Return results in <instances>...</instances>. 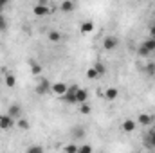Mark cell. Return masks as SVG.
<instances>
[{
    "instance_id": "cell-1",
    "label": "cell",
    "mask_w": 155,
    "mask_h": 153,
    "mask_svg": "<svg viewBox=\"0 0 155 153\" xmlns=\"http://www.w3.org/2000/svg\"><path fill=\"white\" fill-rule=\"evenodd\" d=\"M67 88H69V86H67L63 81L51 85V92H52L54 96H58V97H63V96H65V92H67Z\"/></svg>"
},
{
    "instance_id": "cell-2",
    "label": "cell",
    "mask_w": 155,
    "mask_h": 153,
    "mask_svg": "<svg viewBox=\"0 0 155 153\" xmlns=\"http://www.w3.org/2000/svg\"><path fill=\"white\" fill-rule=\"evenodd\" d=\"M33 13H35V16H45V15L52 13V9H51L49 5H45V4L41 2V4H36V5L33 7Z\"/></svg>"
},
{
    "instance_id": "cell-3",
    "label": "cell",
    "mask_w": 155,
    "mask_h": 153,
    "mask_svg": "<svg viewBox=\"0 0 155 153\" xmlns=\"http://www.w3.org/2000/svg\"><path fill=\"white\" fill-rule=\"evenodd\" d=\"M49 90H51V83H49V79H40L38 85H36V94H38V96H45Z\"/></svg>"
},
{
    "instance_id": "cell-4",
    "label": "cell",
    "mask_w": 155,
    "mask_h": 153,
    "mask_svg": "<svg viewBox=\"0 0 155 153\" xmlns=\"http://www.w3.org/2000/svg\"><path fill=\"white\" fill-rule=\"evenodd\" d=\"M78 88H79L78 85H72L71 88H67V92H65V96H63V99H65L67 103H71V105L76 103V90Z\"/></svg>"
},
{
    "instance_id": "cell-5",
    "label": "cell",
    "mask_w": 155,
    "mask_h": 153,
    "mask_svg": "<svg viewBox=\"0 0 155 153\" xmlns=\"http://www.w3.org/2000/svg\"><path fill=\"white\" fill-rule=\"evenodd\" d=\"M15 126V121L11 115H0V130H9Z\"/></svg>"
},
{
    "instance_id": "cell-6",
    "label": "cell",
    "mask_w": 155,
    "mask_h": 153,
    "mask_svg": "<svg viewBox=\"0 0 155 153\" xmlns=\"http://www.w3.org/2000/svg\"><path fill=\"white\" fill-rule=\"evenodd\" d=\"M121 128H123V132L132 133V132H135V128H137V121H134V119H126V121H123Z\"/></svg>"
},
{
    "instance_id": "cell-7",
    "label": "cell",
    "mask_w": 155,
    "mask_h": 153,
    "mask_svg": "<svg viewBox=\"0 0 155 153\" xmlns=\"http://www.w3.org/2000/svg\"><path fill=\"white\" fill-rule=\"evenodd\" d=\"M117 43H119V41H117L116 36H107V38L103 40V47H105L107 50H114L117 47Z\"/></svg>"
},
{
    "instance_id": "cell-8",
    "label": "cell",
    "mask_w": 155,
    "mask_h": 153,
    "mask_svg": "<svg viewBox=\"0 0 155 153\" xmlns=\"http://www.w3.org/2000/svg\"><path fill=\"white\" fill-rule=\"evenodd\" d=\"M60 9H61L63 13H72V11L76 9V4H74V0H63V2L60 4Z\"/></svg>"
},
{
    "instance_id": "cell-9",
    "label": "cell",
    "mask_w": 155,
    "mask_h": 153,
    "mask_svg": "<svg viewBox=\"0 0 155 153\" xmlns=\"http://www.w3.org/2000/svg\"><path fill=\"white\" fill-rule=\"evenodd\" d=\"M153 122V117L150 114H141L137 117V124H141V126H148V124H152Z\"/></svg>"
},
{
    "instance_id": "cell-10",
    "label": "cell",
    "mask_w": 155,
    "mask_h": 153,
    "mask_svg": "<svg viewBox=\"0 0 155 153\" xmlns=\"http://www.w3.org/2000/svg\"><path fill=\"white\" fill-rule=\"evenodd\" d=\"M88 99V92L85 90V88H78L76 90V103L79 105V103H85Z\"/></svg>"
},
{
    "instance_id": "cell-11",
    "label": "cell",
    "mask_w": 155,
    "mask_h": 153,
    "mask_svg": "<svg viewBox=\"0 0 155 153\" xmlns=\"http://www.w3.org/2000/svg\"><path fill=\"white\" fill-rule=\"evenodd\" d=\"M94 31V22L92 20H87L81 24V34H90Z\"/></svg>"
},
{
    "instance_id": "cell-12",
    "label": "cell",
    "mask_w": 155,
    "mask_h": 153,
    "mask_svg": "<svg viewBox=\"0 0 155 153\" xmlns=\"http://www.w3.org/2000/svg\"><path fill=\"white\" fill-rule=\"evenodd\" d=\"M117 96H119V90H117L116 86H110V88H107V90H105V97H107L108 101L117 99Z\"/></svg>"
},
{
    "instance_id": "cell-13",
    "label": "cell",
    "mask_w": 155,
    "mask_h": 153,
    "mask_svg": "<svg viewBox=\"0 0 155 153\" xmlns=\"http://www.w3.org/2000/svg\"><path fill=\"white\" fill-rule=\"evenodd\" d=\"M47 38H49V41H52V43H58L63 36H61L60 31H49V33H47Z\"/></svg>"
},
{
    "instance_id": "cell-14",
    "label": "cell",
    "mask_w": 155,
    "mask_h": 153,
    "mask_svg": "<svg viewBox=\"0 0 155 153\" xmlns=\"http://www.w3.org/2000/svg\"><path fill=\"white\" fill-rule=\"evenodd\" d=\"M79 114H83V115H88V114H92V106L85 101V103H79Z\"/></svg>"
},
{
    "instance_id": "cell-15",
    "label": "cell",
    "mask_w": 155,
    "mask_h": 153,
    "mask_svg": "<svg viewBox=\"0 0 155 153\" xmlns=\"http://www.w3.org/2000/svg\"><path fill=\"white\" fill-rule=\"evenodd\" d=\"M9 115H11V117H20V115H22V108H20L18 105H11V108H9Z\"/></svg>"
},
{
    "instance_id": "cell-16",
    "label": "cell",
    "mask_w": 155,
    "mask_h": 153,
    "mask_svg": "<svg viewBox=\"0 0 155 153\" xmlns=\"http://www.w3.org/2000/svg\"><path fill=\"white\" fill-rule=\"evenodd\" d=\"M143 45L146 47V50H148V52H155V40H153V38H150V40H146V41H143Z\"/></svg>"
},
{
    "instance_id": "cell-17",
    "label": "cell",
    "mask_w": 155,
    "mask_h": 153,
    "mask_svg": "<svg viewBox=\"0 0 155 153\" xmlns=\"http://www.w3.org/2000/svg\"><path fill=\"white\" fill-rule=\"evenodd\" d=\"M16 124H18V128H22V130H29V121H27V119H22V117H18Z\"/></svg>"
},
{
    "instance_id": "cell-18",
    "label": "cell",
    "mask_w": 155,
    "mask_h": 153,
    "mask_svg": "<svg viewBox=\"0 0 155 153\" xmlns=\"http://www.w3.org/2000/svg\"><path fill=\"white\" fill-rule=\"evenodd\" d=\"M5 85H7L9 88H13V86L16 85V79H15L13 74H7V76H5Z\"/></svg>"
},
{
    "instance_id": "cell-19",
    "label": "cell",
    "mask_w": 155,
    "mask_h": 153,
    "mask_svg": "<svg viewBox=\"0 0 155 153\" xmlns=\"http://www.w3.org/2000/svg\"><path fill=\"white\" fill-rule=\"evenodd\" d=\"M97 76H99V74H97V70H96V67H90V69L87 70V77H88V79H96Z\"/></svg>"
},
{
    "instance_id": "cell-20",
    "label": "cell",
    "mask_w": 155,
    "mask_h": 153,
    "mask_svg": "<svg viewBox=\"0 0 155 153\" xmlns=\"http://www.w3.org/2000/svg\"><path fill=\"white\" fill-rule=\"evenodd\" d=\"M92 151V146L90 144H83V146H78V153H90Z\"/></svg>"
},
{
    "instance_id": "cell-21",
    "label": "cell",
    "mask_w": 155,
    "mask_h": 153,
    "mask_svg": "<svg viewBox=\"0 0 155 153\" xmlns=\"http://www.w3.org/2000/svg\"><path fill=\"white\" fill-rule=\"evenodd\" d=\"M94 67H96V70H97V74H99V76H103V74L107 72V67H105L103 63H96Z\"/></svg>"
},
{
    "instance_id": "cell-22",
    "label": "cell",
    "mask_w": 155,
    "mask_h": 153,
    "mask_svg": "<svg viewBox=\"0 0 155 153\" xmlns=\"http://www.w3.org/2000/svg\"><path fill=\"white\" fill-rule=\"evenodd\" d=\"M31 72H33L35 76H38L40 72H41V67H40L38 63H31Z\"/></svg>"
},
{
    "instance_id": "cell-23",
    "label": "cell",
    "mask_w": 155,
    "mask_h": 153,
    "mask_svg": "<svg viewBox=\"0 0 155 153\" xmlns=\"http://www.w3.org/2000/svg\"><path fill=\"white\" fill-rule=\"evenodd\" d=\"M63 151H67V153H78V146H76V144H69V146H65V148H63Z\"/></svg>"
},
{
    "instance_id": "cell-24",
    "label": "cell",
    "mask_w": 155,
    "mask_h": 153,
    "mask_svg": "<svg viewBox=\"0 0 155 153\" xmlns=\"http://www.w3.org/2000/svg\"><path fill=\"white\" fill-rule=\"evenodd\" d=\"M137 52H139V56H150V52L146 50V47H144L143 43H141V47H139V50H137Z\"/></svg>"
},
{
    "instance_id": "cell-25",
    "label": "cell",
    "mask_w": 155,
    "mask_h": 153,
    "mask_svg": "<svg viewBox=\"0 0 155 153\" xmlns=\"http://www.w3.org/2000/svg\"><path fill=\"white\" fill-rule=\"evenodd\" d=\"M146 72H148L150 76H153L155 74V63H148V65H146Z\"/></svg>"
},
{
    "instance_id": "cell-26",
    "label": "cell",
    "mask_w": 155,
    "mask_h": 153,
    "mask_svg": "<svg viewBox=\"0 0 155 153\" xmlns=\"http://www.w3.org/2000/svg\"><path fill=\"white\" fill-rule=\"evenodd\" d=\"M5 27H7L5 18H4V16H2V13H0V31H5Z\"/></svg>"
},
{
    "instance_id": "cell-27",
    "label": "cell",
    "mask_w": 155,
    "mask_h": 153,
    "mask_svg": "<svg viewBox=\"0 0 155 153\" xmlns=\"http://www.w3.org/2000/svg\"><path fill=\"white\" fill-rule=\"evenodd\" d=\"M27 151L29 153H40V151H43V148H40V146H31V148H29V150H27Z\"/></svg>"
},
{
    "instance_id": "cell-28",
    "label": "cell",
    "mask_w": 155,
    "mask_h": 153,
    "mask_svg": "<svg viewBox=\"0 0 155 153\" xmlns=\"http://www.w3.org/2000/svg\"><path fill=\"white\" fill-rule=\"evenodd\" d=\"M150 146H152V148H155V130L150 133Z\"/></svg>"
},
{
    "instance_id": "cell-29",
    "label": "cell",
    "mask_w": 155,
    "mask_h": 153,
    "mask_svg": "<svg viewBox=\"0 0 155 153\" xmlns=\"http://www.w3.org/2000/svg\"><path fill=\"white\" fill-rule=\"evenodd\" d=\"M72 133H74V135H78V137H83V135H85V132H83V130H74Z\"/></svg>"
},
{
    "instance_id": "cell-30",
    "label": "cell",
    "mask_w": 155,
    "mask_h": 153,
    "mask_svg": "<svg viewBox=\"0 0 155 153\" xmlns=\"http://www.w3.org/2000/svg\"><path fill=\"white\" fill-rule=\"evenodd\" d=\"M150 34H152V38L155 40V25H152V29H150Z\"/></svg>"
},
{
    "instance_id": "cell-31",
    "label": "cell",
    "mask_w": 155,
    "mask_h": 153,
    "mask_svg": "<svg viewBox=\"0 0 155 153\" xmlns=\"http://www.w3.org/2000/svg\"><path fill=\"white\" fill-rule=\"evenodd\" d=\"M5 2H7V0H0V4H2V5H5Z\"/></svg>"
}]
</instances>
